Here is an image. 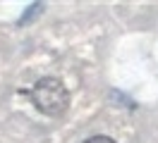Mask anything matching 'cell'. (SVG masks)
<instances>
[{"label": "cell", "instance_id": "obj_1", "mask_svg": "<svg viewBox=\"0 0 158 143\" xmlns=\"http://www.w3.org/2000/svg\"><path fill=\"white\" fill-rule=\"evenodd\" d=\"M31 103L46 117H62L69 107V91L58 76H43L31 88Z\"/></svg>", "mask_w": 158, "mask_h": 143}, {"label": "cell", "instance_id": "obj_2", "mask_svg": "<svg viewBox=\"0 0 158 143\" xmlns=\"http://www.w3.org/2000/svg\"><path fill=\"white\" fill-rule=\"evenodd\" d=\"M84 143H115L110 136H91V138H86Z\"/></svg>", "mask_w": 158, "mask_h": 143}]
</instances>
